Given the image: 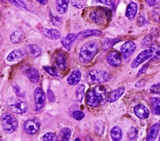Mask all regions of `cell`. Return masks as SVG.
<instances>
[{
    "instance_id": "484cf974",
    "label": "cell",
    "mask_w": 160,
    "mask_h": 141,
    "mask_svg": "<svg viewBox=\"0 0 160 141\" xmlns=\"http://www.w3.org/2000/svg\"><path fill=\"white\" fill-rule=\"evenodd\" d=\"M149 50L152 54V57L155 60L160 59V44L154 42H152L151 46L149 47Z\"/></svg>"
},
{
    "instance_id": "7dc6e473",
    "label": "cell",
    "mask_w": 160,
    "mask_h": 141,
    "mask_svg": "<svg viewBox=\"0 0 160 141\" xmlns=\"http://www.w3.org/2000/svg\"><path fill=\"white\" fill-rule=\"evenodd\" d=\"M14 91L16 92V93L18 96H21V90H20V88H19L18 85L15 84V86H14Z\"/></svg>"
},
{
    "instance_id": "9c48e42d",
    "label": "cell",
    "mask_w": 160,
    "mask_h": 141,
    "mask_svg": "<svg viewBox=\"0 0 160 141\" xmlns=\"http://www.w3.org/2000/svg\"><path fill=\"white\" fill-rule=\"evenodd\" d=\"M136 45L132 41L129 40L124 42L121 47V54L124 58H129L136 50Z\"/></svg>"
},
{
    "instance_id": "4316f807",
    "label": "cell",
    "mask_w": 160,
    "mask_h": 141,
    "mask_svg": "<svg viewBox=\"0 0 160 141\" xmlns=\"http://www.w3.org/2000/svg\"><path fill=\"white\" fill-rule=\"evenodd\" d=\"M24 38V34L19 30L14 31L10 35V40L13 43H18L21 42Z\"/></svg>"
},
{
    "instance_id": "d590c367",
    "label": "cell",
    "mask_w": 160,
    "mask_h": 141,
    "mask_svg": "<svg viewBox=\"0 0 160 141\" xmlns=\"http://www.w3.org/2000/svg\"><path fill=\"white\" fill-rule=\"evenodd\" d=\"M42 139L46 141H55L58 140V137L53 132H47L43 135Z\"/></svg>"
},
{
    "instance_id": "30bf717a",
    "label": "cell",
    "mask_w": 160,
    "mask_h": 141,
    "mask_svg": "<svg viewBox=\"0 0 160 141\" xmlns=\"http://www.w3.org/2000/svg\"><path fill=\"white\" fill-rule=\"evenodd\" d=\"M9 107L11 112L17 114H24L28 110V106L26 103L21 99H17L16 101L11 104Z\"/></svg>"
},
{
    "instance_id": "e0dca14e",
    "label": "cell",
    "mask_w": 160,
    "mask_h": 141,
    "mask_svg": "<svg viewBox=\"0 0 160 141\" xmlns=\"http://www.w3.org/2000/svg\"><path fill=\"white\" fill-rule=\"evenodd\" d=\"M25 75L32 83H38L40 80V75L39 71L34 68H27L25 70Z\"/></svg>"
},
{
    "instance_id": "9a60e30c",
    "label": "cell",
    "mask_w": 160,
    "mask_h": 141,
    "mask_svg": "<svg viewBox=\"0 0 160 141\" xmlns=\"http://www.w3.org/2000/svg\"><path fill=\"white\" fill-rule=\"evenodd\" d=\"M77 39V35L75 34H68L65 37H62L61 40V43L62 47L68 50H69L74 42Z\"/></svg>"
},
{
    "instance_id": "603a6c76",
    "label": "cell",
    "mask_w": 160,
    "mask_h": 141,
    "mask_svg": "<svg viewBox=\"0 0 160 141\" xmlns=\"http://www.w3.org/2000/svg\"><path fill=\"white\" fill-rule=\"evenodd\" d=\"M56 10L59 14H64L67 12L69 0H55Z\"/></svg>"
},
{
    "instance_id": "1f68e13d",
    "label": "cell",
    "mask_w": 160,
    "mask_h": 141,
    "mask_svg": "<svg viewBox=\"0 0 160 141\" xmlns=\"http://www.w3.org/2000/svg\"><path fill=\"white\" fill-rule=\"evenodd\" d=\"M84 90H85V86L84 84H79L78 85L77 89H76V99L77 101L79 102H81V101L82 100L83 96H84Z\"/></svg>"
},
{
    "instance_id": "277c9868",
    "label": "cell",
    "mask_w": 160,
    "mask_h": 141,
    "mask_svg": "<svg viewBox=\"0 0 160 141\" xmlns=\"http://www.w3.org/2000/svg\"><path fill=\"white\" fill-rule=\"evenodd\" d=\"M1 124L4 130L11 134L14 132L18 128V121L15 117L9 113H5L1 117Z\"/></svg>"
},
{
    "instance_id": "bcb514c9",
    "label": "cell",
    "mask_w": 160,
    "mask_h": 141,
    "mask_svg": "<svg viewBox=\"0 0 160 141\" xmlns=\"http://www.w3.org/2000/svg\"><path fill=\"white\" fill-rule=\"evenodd\" d=\"M159 1L160 0H145V2L148 6L152 7V6H154L156 4H158L159 3Z\"/></svg>"
},
{
    "instance_id": "2e32d148",
    "label": "cell",
    "mask_w": 160,
    "mask_h": 141,
    "mask_svg": "<svg viewBox=\"0 0 160 141\" xmlns=\"http://www.w3.org/2000/svg\"><path fill=\"white\" fill-rule=\"evenodd\" d=\"M41 32L42 34L47 37L48 39L52 40H56L61 39V32L55 29H43L41 30Z\"/></svg>"
},
{
    "instance_id": "f5cc1de1",
    "label": "cell",
    "mask_w": 160,
    "mask_h": 141,
    "mask_svg": "<svg viewBox=\"0 0 160 141\" xmlns=\"http://www.w3.org/2000/svg\"><path fill=\"white\" fill-rule=\"evenodd\" d=\"M159 140H160V135H159Z\"/></svg>"
},
{
    "instance_id": "7402d4cb",
    "label": "cell",
    "mask_w": 160,
    "mask_h": 141,
    "mask_svg": "<svg viewBox=\"0 0 160 141\" xmlns=\"http://www.w3.org/2000/svg\"><path fill=\"white\" fill-rule=\"evenodd\" d=\"M138 12V5L135 2H131L128 4L125 15L126 17L129 20H132L134 19Z\"/></svg>"
},
{
    "instance_id": "f6af8a7d",
    "label": "cell",
    "mask_w": 160,
    "mask_h": 141,
    "mask_svg": "<svg viewBox=\"0 0 160 141\" xmlns=\"http://www.w3.org/2000/svg\"><path fill=\"white\" fill-rule=\"evenodd\" d=\"M149 63H150V62H148V63H147L146 64H145V65H144L142 66V68L139 70V71H138V74H137V76H140L141 75H142L143 73H144L145 72H146V71L147 70V69H148V66H149Z\"/></svg>"
},
{
    "instance_id": "ac0fdd59",
    "label": "cell",
    "mask_w": 160,
    "mask_h": 141,
    "mask_svg": "<svg viewBox=\"0 0 160 141\" xmlns=\"http://www.w3.org/2000/svg\"><path fill=\"white\" fill-rule=\"evenodd\" d=\"M25 55V52L20 48L15 49L11 52L7 57V60L9 62L16 61L21 60Z\"/></svg>"
},
{
    "instance_id": "d6a6232c",
    "label": "cell",
    "mask_w": 160,
    "mask_h": 141,
    "mask_svg": "<svg viewBox=\"0 0 160 141\" xmlns=\"http://www.w3.org/2000/svg\"><path fill=\"white\" fill-rule=\"evenodd\" d=\"M49 20L52 24L56 27L59 26L62 23V19L58 16L52 14L51 12H49Z\"/></svg>"
},
{
    "instance_id": "7a4b0ae2",
    "label": "cell",
    "mask_w": 160,
    "mask_h": 141,
    "mask_svg": "<svg viewBox=\"0 0 160 141\" xmlns=\"http://www.w3.org/2000/svg\"><path fill=\"white\" fill-rule=\"evenodd\" d=\"M111 78V74L106 71L91 70L86 73V80L89 83L98 84L109 81Z\"/></svg>"
},
{
    "instance_id": "f546056e",
    "label": "cell",
    "mask_w": 160,
    "mask_h": 141,
    "mask_svg": "<svg viewBox=\"0 0 160 141\" xmlns=\"http://www.w3.org/2000/svg\"><path fill=\"white\" fill-rule=\"evenodd\" d=\"M28 49L29 54L34 57L39 56L41 53V48L37 45H29L28 46Z\"/></svg>"
},
{
    "instance_id": "f907efd6",
    "label": "cell",
    "mask_w": 160,
    "mask_h": 141,
    "mask_svg": "<svg viewBox=\"0 0 160 141\" xmlns=\"http://www.w3.org/2000/svg\"><path fill=\"white\" fill-rule=\"evenodd\" d=\"M1 11H0V20H1Z\"/></svg>"
},
{
    "instance_id": "e575fe53",
    "label": "cell",
    "mask_w": 160,
    "mask_h": 141,
    "mask_svg": "<svg viewBox=\"0 0 160 141\" xmlns=\"http://www.w3.org/2000/svg\"><path fill=\"white\" fill-rule=\"evenodd\" d=\"M43 68L48 73H49L51 76H59L58 71L56 67L45 66H43Z\"/></svg>"
},
{
    "instance_id": "816d5d0a",
    "label": "cell",
    "mask_w": 160,
    "mask_h": 141,
    "mask_svg": "<svg viewBox=\"0 0 160 141\" xmlns=\"http://www.w3.org/2000/svg\"><path fill=\"white\" fill-rule=\"evenodd\" d=\"M75 140H80V139H76Z\"/></svg>"
},
{
    "instance_id": "52a82bcc",
    "label": "cell",
    "mask_w": 160,
    "mask_h": 141,
    "mask_svg": "<svg viewBox=\"0 0 160 141\" xmlns=\"http://www.w3.org/2000/svg\"><path fill=\"white\" fill-rule=\"evenodd\" d=\"M152 57L151 52L149 49H146L139 53L138 56L134 58L131 65V67L132 68H137L139 65L142 63L144 61L147 60L148 59Z\"/></svg>"
},
{
    "instance_id": "74e56055",
    "label": "cell",
    "mask_w": 160,
    "mask_h": 141,
    "mask_svg": "<svg viewBox=\"0 0 160 141\" xmlns=\"http://www.w3.org/2000/svg\"><path fill=\"white\" fill-rule=\"evenodd\" d=\"M71 2L74 7L78 9L83 7L85 3L84 0H71Z\"/></svg>"
},
{
    "instance_id": "db71d44e",
    "label": "cell",
    "mask_w": 160,
    "mask_h": 141,
    "mask_svg": "<svg viewBox=\"0 0 160 141\" xmlns=\"http://www.w3.org/2000/svg\"><path fill=\"white\" fill-rule=\"evenodd\" d=\"M0 140H1V139H0Z\"/></svg>"
},
{
    "instance_id": "8d00e7d4",
    "label": "cell",
    "mask_w": 160,
    "mask_h": 141,
    "mask_svg": "<svg viewBox=\"0 0 160 141\" xmlns=\"http://www.w3.org/2000/svg\"><path fill=\"white\" fill-rule=\"evenodd\" d=\"M138 134V130L136 127H131L128 132V137L129 140L136 139Z\"/></svg>"
},
{
    "instance_id": "8992f818",
    "label": "cell",
    "mask_w": 160,
    "mask_h": 141,
    "mask_svg": "<svg viewBox=\"0 0 160 141\" xmlns=\"http://www.w3.org/2000/svg\"><path fill=\"white\" fill-rule=\"evenodd\" d=\"M40 122L36 119H30L26 121L23 124V129L29 135L35 134L40 128Z\"/></svg>"
},
{
    "instance_id": "3957f363",
    "label": "cell",
    "mask_w": 160,
    "mask_h": 141,
    "mask_svg": "<svg viewBox=\"0 0 160 141\" xmlns=\"http://www.w3.org/2000/svg\"><path fill=\"white\" fill-rule=\"evenodd\" d=\"M111 11L109 9L98 7L91 11L89 19L97 25L103 24L108 19H110Z\"/></svg>"
},
{
    "instance_id": "60d3db41",
    "label": "cell",
    "mask_w": 160,
    "mask_h": 141,
    "mask_svg": "<svg viewBox=\"0 0 160 141\" xmlns=\"http://www.w3.org/2000/svg\"><path fill=\"white\" fill-rule=\"evenodd\" d=\"M146 23V19H145V17L144 15L142 13L139 14V15L137 19V24L139 27H142Z\"/></svg>"
},
{
    "instance_id": "5b68a950",
    "label": "cell",
    "mask_w": 160,
    "mask_h": 141,
    "mask_svg": "<svg viewBox=\"0 0 160 141\" xmlns=\"http://www.w3.org/2000/svg\"><path fill=\"white\" fill-rule=\"evenodd\" d=\"M34 109L36 111H39L43 107L46 101V94L43 90L38 87L34 90Z\"/></svg>"
},
{
    "instance_id": "ba28073f",
    "label": "cell",
    "mask_w": 160,
    "mask_h": 141,
    "mask_svg": "<svg viewBox=\"0 0 160 141\" xmlns=\"http://www.w3.org/2000/svg\"><path fill=\"white\" fill-rule=\"evenodd\" d=\"M52 61L56 68L61 70H66L67 67L66 57L63 53L58 52L54 53L52 57Z\"/></svg>"
},
{
    "instance_id": "ee69618b",
    "label": "cell",
    "mask_w": 160,
    "mask_h": 141,
    "mask_svg": "<svg viewBox=\"0 0 160 141\" xmlns=\"http://www.w3.org/2000/svg\"><path fill=\"white\" fill-rule=\"evenodd\" d=\"M93 4H104L107 6H110L112 4V1L111 0H91Z\"/></svg>"
},
{
    "instance_id": "f1b7e54d",
    "label": "cell",
    "mask_w": 160,
    "mask_h": 141,
    "mask_svg": "<svg viewBox=\"0 0 160 141\" xmlns=\"http://www.w3.org/2000/svg\"><path fill=\"white\" fill-rule=\"evenodd\" d=\"M71 136V130L68 127H64L61 129L59 134V138L61 140H69Z\"/></svg>"
},
{
    "instance_id": "ab89813d",
    "label": "cell",
    "mask_w": 160,
    "mask_h": 141,
    "mask_svg": "<svg viewBox=\"0 0 160 141\" xmlns=\"http://www.w3.org/2000/svg\"><path fill=\"white\" fill-rule=\"evenodd\" d=\"M72 117L77 121L82 120L84 117V114L81 111H76L72 113Z\"/></svg>"
},
{
    "instance_id": "d4e9b609",
    "label": "cell",
    "mask_w": 160,
    "mask_h": 141,
    "mask_svg": "<svg viewBox=\"0 0 160 141\" xmlns=\"http://www.w3.org/2000/svg\"><path fill=\"white\" fill-rule=\"evenodd\" d=\"M150 103L152 113L154 115H160V98L157 97L151 98Z\"/></svg>"
},
{
    "instance_id": "7c38bea8",
    "label": "cell",
    "mask_w": 160,
    "mask_h": 141,
    "mask_svg": "<svg viewBox=\"0 0 160 141\" xmlns=\"http://www.w3.org/2000/svg\"><path fill=\"white\" fill-rule=\"evenodd\" d=\"M124 91H125V88L121 87L114 90H112L109 93H107L106 97V101L110 103L116 101L123 94Z\"/></svg>"
},
{
    "instance_id": "4dcf8cb0",
    "label": "cell",
    "mask_w": 160,
    "mask_h": 141,
    "mask_svg": "<svg viewBox=\"0 0 160 141\" xmlns=\"http://www.w3.org/2000/svg\"><path fill=\"white\" fill-rule=\"evenodd\" d=\"M152 40L153 36L151 34L146 35L141 42V47L145 48L149 47L152 43Z\"/></svg>"
},
{
    "instance_id": "83f0119b",
    "label": "cell",
    "mask_w": 160,
    "mask_h": 141,
    "mask_svg": "<svg viewBox=\"0 0 160 141\" xmlns=\"http://www.w3.org/2000/svg\"><path fill=\"white\" fill-rule=\"evenodd\" d=\"M111 137L113 140H120L122 137V132L121 129L118 126L112 127L111 130Z\"/></svg>"
},
{
    "instance_id": "7bdbcfd3",
    "label": "cell",
    "mask_w": 160,
    "mask_h": 141,
    "mask_svg": "<svg viewBox=\"0 0 160 141\" xmlns=\"http://www.w3.org/2000/svg\"><path fill=\"white\" fill-rule=\"evenodd\" d=\"M47 96L48 98V100L51 102H54L56 101V97L52 92V91L49 88L47 91Z\"/></svg>"
},
{
    "instance_id": "836d02e7",
    "label": "cell",
    "mask_w": 160,
    "mask_h": 141,
    "mask_svg": "<svg viewBox=\"0 0 160 141\" xmlns=\"http://www.w3.org/2000/svg\"><path fill=\"white\" fill-rule=\"evenodd\" d=\"M152 17L156 22H160V6L156 7L152 11Z\"/></svg>"
},
{
    "instance_id": "f35d334b",
    "label": "cell",
    "mask_w": 160,
    "mask_h": 141,
    "mask_svg": "<svg viewBox=\"0 0 160 141\" xmlns=\"http://www.w3.org/2000/svg\"><path fill=\"white\" fill-rule=\"evenodd\" d=\"M149 90L152 94H160V83L152 84L150 87Z\"/></svg>"
},
{
    "instance_id": "681fc988",
    "label": "cell",
    "mask_w": 160,
    "mask_h": 141,
    "mask_svg": "<svg viewBox=\"0 0 160 141\" xmlns=\"http://www.w3.org/2000/svg\"><path fill=\"white\" fill-rule=\"evenodd\" d=\"M1 43H2V37H1V35L0 34V46L1 45Z\"/></svg>"
},
{
    "instance_id": "8fae6325",
    "label": "cell",
    "mask_w": 160,
    "mask_h": 141,
    "mask_svg": "<svg viewBox=\"0 0 160 141\" xmlns=\"http://www.w3.org/2000/svg\"><path fill=\"white\" fill-rule=\"evenodd\" d=\"M107 61L112 66H119L122 63V55L118 52L112 50L107 56Z\"/></svg>"
},
{
    "instance_id": "4fadbf2b",
    "label": "cell",
    "mask_w": 160,
    "mask_h": 141,
    "mask_svg": "<svg viewBox=\"0 0 160 141\" xmlns=\"http://www.w3.org/2000/svg\"><path fill=\"white\" fill-rule=\"evenodd\" d=\"M135 115L139 119H146L149 116V111L148 109L143 104H137L133 109Z\"/></svg>"
},
{
    "instance_id": "5bb4252c",
    "label": "cell",
    "mask_w": 160,
    "mask_h": 141,
    "mask_svg": "<svg viewBox=\"0 0 160 141\" xmlns=\"http://www.w3.org/2000/svg\"><path fill=\"white\" fill-rule=\"evenodd\" d=\"M86 101L90 107H97L100 104V101L94 93L93 89L89 90L86 95Z\"/></svg>"
},
{
    "instance_id": "d6986e66",
    "label": "cell",
    "mask_w": 160,
    "mask_h": 141,
    "mask_svg": "<svg viewBox=\"0 0 160 141\" xmlns=\"http://www.w3.org/2000/svg\"><path fill=\"white\" fill-rule=\"evenodd\" d=\"M102 34V31L98 29H87L79 32L77 35V39L81 40L87 37L94 35H101Z\"/></svg>"
},
{
    "instance_id": "ffe728a7",
    "label": "cell",
    "mask_w": 160,
    "mask_h": 141,
    "mask_svg": "<svg viewBox=\"0 0 160 141\" xmlns=\"http://www.w3.org/2000/svg\"><path fill=\"white\" fill-rule=\"evenodd\" d=\"M93 91L98 98L100 101V104L104 103L105 101H106V97L107 94V91L106 88L102 84H98L95 86V88L93 89Z\"/></svg>"
},
{
    "instance_id": "b9f144b4",
    "label": "cell",
    "mask_w": 160,
    "mask_h": 141,
    "mask_svg": "<svg viewBox=\"0 0 160 141\" xmlns=\"http://www.w3.org/2000/svg\"><path fill=\"white\" fill-rule=\"evenodd\" d=\"M11 1L19 8H21L23 9H27L26 5L23 0H11Z\"/></svg>"
},
{
    "instance_id": "44dd1931",
    "label": "cell",
    "mask_w": 160,
    "mask_h": 141,
    "mask_svg": "<svg viewBox=\"0 0 160 141\" xmlns=\"http://www.w3.org/2000/svg\"><path fill=\"white\" fill-rule=\"evenodd\" d=\"M81 78V73L78 70H73L67 78V82L70 85H76L79 83Z\"/></svg>"
},
{
    "instance_id": "6da1fadb",
    "label": "cell",
    "mask_w": 160,
    "mask_h": 141,
    "mask_svg": "<svg viewBox=\"0 0 160 141\" xmlns=\"http://www.w3.org/2000/svg\"><path fill=\"white\" fill-rule=\"evenodd\" d=\"M101 47V42L94 39L86 42L80 49L79 59L83 63H90L98 54Z\"/></svg>"
},
{
    "instance_id": "c3c4849f",
    "label": "cell",
    "mask_w": 160,
    "mask_h": 141,
    "mask_svg": "<svg viewBox=\"0 0 160 141\" xmlns=\"http://www.w3.org/2000/svg\"><path fill=\"white\" fill-rule=\"evenodd\" d=\"M36 1L42 5H46L48 2V0H36Z\"/></svg>"
},
{
    "instance_id": "cb8c5ba5",
    "label": "cell",
    "mask_w": 160,
    "mask_h": 141,
    "mask_svg": "<svg viewBox=\"0 0 160 141\" xmlns=\"http://www.w3.org/2000/svg\"><path fill=\"white\" fill-rule=\"evenodd\" d=\"M159 128H160V125L159 123H155L154 124H153L149 130L146 140H148V141L154 140L158 136Z\"/></svg>"
}]
</instances>
